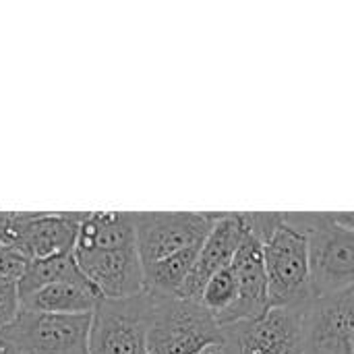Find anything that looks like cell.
Here are the masks:
<instances>
[{
	"label": "cell",
	"instance_id": "cell-1",
	"mask_svg": "<svg viewBox=\"0 0 354 354\" xmlns=\"http://www.w3.org/2000/svg\"><path fill=\"white\" fill-rule=\"evenodd\" d=\"M282 220L307 241L313 299L353 288L354 226L351 212L282 214Z\"/></svg>",
	"mask_w": 354,
	"mask_h": 354
},
{
	"label": "cell",
	"instance_id": "cell-2",
	"mask_svg": "<svg viewBox=\"0 0 354 354\" xmlns=\"http://www.w3.org/2000/svg\"><path fill=\"white\" fill-rule=\"evenodd\" d=\"M147 297V354H201L224 344L222 326L199 303L160 292Z\"/></svg>",
	"mask_w": 354,
	"mask_h": 354
},
{
	"label": "cell",
	"instance_id": "cell-3",
	"mask_svg": "<svg viewBox=\"0 0 354 354\" xmlns=\"http://www.w3.org/2000/svg\"><path fill=\"white\" fill-rule=\"evenodd\" d=\"M259 245L268 278L270 307H303L311 303L313 295L305 236L284 224L280 214V220Z\"/></svg>",
	"mask_w": 354,
	"mask_h": 354
},
{
	"label": "cell",
	"instance_id": "cell-4",
	"mask_svg": "<svg viewBox=\"0 0 354 354\" xmlns=\"http://www.w3.org/2000/svg\"><path fill=\"white\" fill-rule=\"evenodd\" d=\"M307 305L272 307L261 317L222 326L220 354H303L307 346Z\"/></svg>",
	"mask_w": 354,
	"mask_h": 354
},
{
	"label": "cell",
	"instance_id": "cell-5",
	"mask_svg": "<svg viewBox=\"0 0 354 354\" xmlns=\"http://www.w3.org/2000/svg\"><path fill=\"white\" fill-rule=\"evenodd\" d=\"M85 214L0 212V245L27 261L73 253Z\"/></svg>",
	"mask_w": 354,
	"mask_h": 354
},
{
	"label": "cell",
	"instance_id": "cell-6",
	"mask_svg": "<svg viewBox=\"0 0 354 354\" xmlns=\"http://www.w3.org/2000/svg\"><path fill=\"white\" fill-rule=\"evenodd\" d=\"M89 324L85 315H54L21 309L2 332L0 344L21 354H89Z\"/></svg>",
	"mask_w": 354,
	"mask_h": 354
},
{
	"label": "cell",
	"instance_id": "cell-7",
	"mask_svg": "<svg viewBox=\"0 0 354 354\" xmlns=\"http://www.w3.org/2000/svg\"><path fill=\"white\" fill-rule=\"evenodd\" d=\"M149 297L100 299L91 311L89 354H147Z\"/></svg>",
	"mask_w": 354,
	"mask_h": 354
},
{
	"label": "cell",
	"instance_id": "cell-8",
	"mask_svg": "<svg viewBox=\"0 0 354 354\" xmlns=\"http://www.w3.org/2000/svg\"><path fill=\"white\" fill-rule=\"evenodd\" d=\"M220 214L212 212H141L133 214L135 243L145 266L197 247L209 234Z\"/></svg>",
	"mask_w": 354,
	"mask_h": 354
},
{
	"label": "cell",
	"instance_id": "cell-9",
	"mask_svg": "<svg viewBox=\"0 0 354 354\" xmlns=\"http://www.w3.org/2000/svg\"><path fill=\"white\" fill-rule=\"evenodd\" d=\"M73 257L79 272L95 286L102 299H129L145 290L137 245L118 249H75Z\"/></svg>",
	"mask_w": 354,
	"mask_h": 354
},
{
	"label": "cell",
	"instance_id": "cell-10",
	"mask_svg": "<svg viewBox=\"0 0 354 354\" xmlns=\"http://www.w3.org/2000/svg\"><path fill=\"white\" fill-rule=\"evenodd\" d=\"M353 301V288L311 299L307 307L305 353L354 354Z\"/></svg>",
	"mask_w": 354,
	"mask_h": 354
},
{
	"label": "cell",
	"instance_id": "cell-11",
	"mask_svg": "<svg viewBox=\"0 0 354 354\" xmlns=\"http://www.w3.org/2000/svg\"><path fill=\"white\" fill-rule=\"evenodd\" d=\"M230 268L236 278V299L234 303L216 317L220 326H230L236 322H249L268 313L270 295H268V278L261 257V245L255 236L247 234L236 255L230 261Z\"/></svg>",
	"mask_w": 354,
	"mask_h": 354
},
{
	"label": "cell",
	"instance_id": "cell-12",
	"mask_svg": "<svg viewBox=\"0 0 354 354\" xmlns=\"http://www.w3.org/2000/svg\"><path fill=\"white\" fill-rule=\"evenodd\" d=\"M249 234L243 214H220L209 234L203 239L193 270L183 284L178 299L199 303V295L203 284L222 268L230 266L245 236Z\"/></svg>",
	"mask_w": 354,
	"mask_h": 354
},
{
	"label": "cell",
	"instance_id": "cell-13",
	"mask_svg": "<svg viewBox=\"0 0 354 354\" xmlns=\"http://www.w3.org/2000/svg\"><path fill=\"white\" fill-rule=\"evenodd\" d=\"M100 299L95 286L79 272L29 295L21 301V309L54 315H85L93 311Z\"/></svg>",
	"mask_w": 354,
	"mask_h": 354
},
{
	"label": "cell",
	"instance_id": "cell-14",
	"mask_svg": "<svg viewBox=\"0 0 354 354\" xmlns=\"http://www.w3.org/2000/svg\"><path fill=\"white\" fill-rule=\"evenodd\" d=\"M199 247L183 249L170 257H164L156 263H149L143 268V288L147 292H160V295H172L178 297L183 284L187 282L193 263L197 259Z\"/></svg>",
	"mask_w": 354,
	"mask_h": 354
},
{
	"label": "cell",
	"instance_id": "cell-15",
	"mask_svg": "<svg viewBox=\"0 0 354 354\" xmlns=\"http://www.w3.org/2000/svg\"><path fill=\"white\" fill-rule=\"evenodd\" d=\"M79 274V268L75 263L73 253H64V255H54V257H46V259H33L27 263L25 272L21 274V278L17 280V290H19V299H27L29 295L37 292L44 286H50L58 280L71 278Z\"/></svg>",
	"mask_w": 354,
	"mask_h": 354
},
{
	"label": "cell",
	"instance_id": "cell-16",
	"mask_svg": "<svg viewBox=\"0 0 354 354\" xmlns=\"http://www.w3.org/2000/svg\"><path fill=\"white\" fill-rule=\"evenodd\" d=\"M236 299V278L230 266L216 272L201 288L199 305L205 307L214 317L222 315Z\"/></svg>",
	"mask_w": 354,
	"mask_h": 354
},
{
	"label": "cell",
	"instance_id": "cell-17",
	"mask_svg": "<svg viewBox=\"0 0 354 354\" xmlns=\"http://www.w3.org/2000/svg\"><path fill=\"white\" fill-rule=\"evenodd\" d=\"M19 311H21V299L17 290V280L0 278V336L12 324Z\"/></svg>",
	"mask_w": 354,
	"mask_h": 354
},
{
	"label": "cell",
	"instance_id": "cell-18",
	"mask_svg": "<svg viewBox=\"0 0 354 354\" xmlns=\"http://www.w3.org/2000/svg\"><path fill=\"white\" fill-rule=\"evenodd\" d=\"M0 354H21V353H17V351L8 348V346H4V344H0Z\"/></svg>",
	"mask_w": 354,
	"mask_h": 354
},
{
	"label": "cell",
	"instance_id": "cell-19",
	"mask_svg": "<svg viewBox=\"0 0 354 354\" xmlns=\"http://www.w3.org/2000/svg\"><path fill=\"white\" fill-rule=\"evenodd\" d=\"M201 354H220V346H214V348H209V351H205V353Z\"/></svg>",
	"mask_w": 354,
	"mask_h": 354
},
{
	"label": "cell",
	"instance_id": "cell-20",
	"mask_svg": "<svg viewBox=\"0 0 354 354\" xmlns=\"http://www.w3.org/2000/svg\"><path fill=\"white\" fill-rule=\"evenodd\" d=\"M305 354H317V353H305Z\"/></svg>",
	"mask_w": 354,
	"mask_h": 354
}]
</instances>
